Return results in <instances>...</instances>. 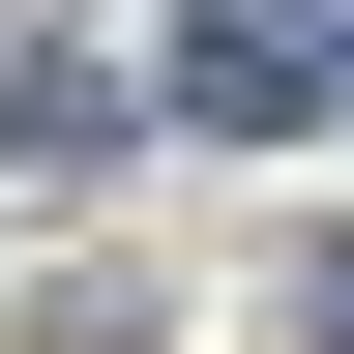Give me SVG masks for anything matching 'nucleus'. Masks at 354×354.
<instances>
[{
	"label": "nucleus",
	"mask_w": 354,
	"mask_h": 354,
	"mask_svg": "<svg viewBox=\"0 0 354 354\" xmlns=\"http://www.w3.org/2000/svg\"><path fill=\"white\" fill-rule=\"evenodd\" d=\"M325 88H354V0H177V88H148V118H207V148H295Z\"/></svg>",
	"instance_id": "f257e3e1"
},
{
	"label": "nucleus",
	"mask_w": 354,
	"mask_h": 354,
	"mask_svg": "<svg viewBox=\"0 0 354 354\" xmlns=\"http://www.w3.org/2000/svg\"><path fill=\"white\" fill-rule=\"evenodd\" d=\"M295 325H325V354H354V236H325V266H295Z\"/></svg>",
	"instance_id": "f03ea898"
}]
</instances>
